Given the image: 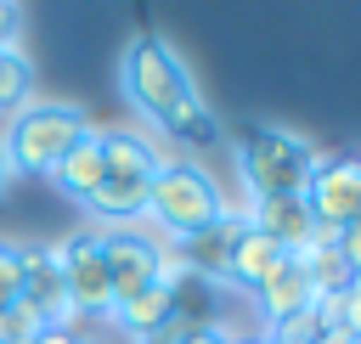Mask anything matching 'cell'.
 Segmentation results:
<instances>
[{"mask_svg": "<svg viewBox=\"0 0 361 344\" xmlns=\"http://www.w3.org/2000/svg\"><path fill=\"white\" fill-rule=\"evenodd\" d=\"M333 248H338V254H344V259H350V271H361V220H355V226H344V231H338V242H333Z\"/></svg>", "mask_w": 361, "mask_h": 344, "instance_id": "cell-21", "label": "cell"}, {"mask_svg": "<svg viewBox=\"0 0 361 344\" xmlns=\"http://www.w3.org/2000/svg\"><path fill=\"white\" fill-rule=\"evenodd\" d=\"M175 344H237L231 333H220V327H203V333H180Z\"/></svg>", "mask_w": 361, "mask_h": 344, "instance_id": "cell-23", "label": "cell"}, {"mask_svg": "<svg viewBox=\"0 0 361 344\" xmlns=\"http://www.w3.org/2000/svg\"><path fill=\"white\" fill-rule=\"evenodd\" d=\"M56 271H62V288H68V310L79 321L90 316H113V288H107V265H102V231H73L68 242L51 248Z\"/></svg>", "mask_w": 361, "mask_h": 344, "instance_id": "cell-5", "label": "cell"}, {"mask_svg": "<svg viewBox=\"0 0 361 344\" xmlns=\"http://www.w3.org/2000/svg\"><path fill=\"white\" fill-rule=\"evenodd\" d=\"M34 333H39V316L28 305H6L0 310V344H28Z\"/></svg>", "mask_w": 361, "mask_h": 344, "instance_id": "cell-18", "label": "cell"}, {"mask_svg": "<svg viewBox=\"0 0 361 344\" xmlns=\"http://www.w3.org/2000/svg\"><path fill=\"white\" fill-rule=\"evenodd\" d=\"M305 203L322 226L344 231L361 220V158H322L310 186H305Z\"/></svg>", "mask_w": 361, "mask_h": 344, "instance_id": "cell-7", "label": "cell"}, {"mask_svg": "<svg viewBox=\"0 0 361 344\" xmlns=\"http://www.w3.org/2000/svg\"><path fill=\"white\" fill-rule=\"evenodd\" d=\"M17 23H23V11H17V6H0V51L17 45Z\"/></svg>", "mask_w": 361, "mask_h": 344, "instance_id": "cell-22", "label": "cell"}, {"mask_svg": "<svg viewBox=\"0 0 361 344\" xmlns=\"http://www.w3.org/2000/svg\"><path fill=\"white\" fill-rule=\"evenodd\" d=\"M338 327L361 338V288H355V282H350V288L338 293Z\"/></svg>", "mask_w": 361, "mask_h": 344, "instance_id": "cell-20", "label": "cell"}, {"mask_svg": "<svg viewBox=\"0 0 361 344\" xmlns=\"http://www.w3.org/2000/svg\"><path fill=\"white\" fill-rule=\"evenodd\" d=\"M147 214L180 242V237H197L214 220H226V197H220V186L197 164L175 158V164H158V175L147 186Z\"/></svg>", "mask_w": 361, "mask_h": 344, "instance_id": "cell-3", "label": "cell"}, {"mask_svg": "<svg viewBox=\"0 0 361 344\" xmlns=\"http://www.w3.org/2000/svg\"><path fill=\"white\" fill-rule=\"evenodd\" d=\"M282 259V248L259 231V226H243V237L231 242V259H226V276L231 282H243V288H259L265 276H271V265Z\"/></svg>", "mask_w": 361, "mask_h": 344, "instance_id": "cell-15", "label": "cell"}, {"mask_svg": "<svg viewBox=\"0 0 361 344\" xmlns=\"http://www.w3.org/2000/svg\"><path fill=\"white\" fill-rule=\"evenodd\" d=\"M316 344H361V338H355V333H344V327H327Z\"/></svg>", "mask_w": 361, "mask_h": 344, "instance_id": "cell-25", "label": "cell"}, {"mask_svg": "<svg viewBox=\"0 0 361 344\" xmlns=\"http://www.w3.org/2000/svg\"><path fill=\"white\" fill-rule=\"evenodd\" d=\"M248 226H259L282 254H310L316 248V214H310L305 197H265V203H254Z\"/></svg>", "mask_w": 361, "mask_h": 344, "instance_id": "cell-9", "label": "cell"}, {"mask_svg": "<svg viewBox=\"0 0 361 344\" xmlns=\"http://www.w3.org/2000/svg\"><path fill=\"white\" fill-rule=\"evenodd\" d=\"M85 130H90V124H85L79 107H68V102H28L23 113H11L6 164L23 169V175H51Z\"/></svg>", "mask_w": 361, "mask_h": 344, "instance_id": "cell-4", "label": "cell"}, {"mask_svg": "<svg viewBox=\"0 0 361 344\" xmlns=\"http://www.w3.org/2000/svg\"><path fill=\"white\" fill-rule=\"evenodd\" d=\"M6 180H11V164H6V152H0V186H6Z\"/></svg>", "mask_w": 361, "mask_h": 344, "instance_id": "cell-26", "label": "cell"}, {"mask_svg": "<svg viewBox=\"0 0 361 344\" xmlns=\"http://www.w3.org/2000/svg\"><path fill=\"white\" fill-rule=\"evenodd\" d=\"M316 164H322V152L305 135L276 130V124H254L237 141V169H243L254 203H265V197H305Z\"/></svg>", "mask_w": 361, "mask_h": 344, "instance_id": "cell-2", "label": "cell"}, {"mask_svg": "<svg viewBox=\"0 0 361 344\" xmlns=\"http://www.w3.org/2000/svg\"><path fill=\"white\" fill-rule=\"evenodd\" d=\"M17 293H23V248L0 242V310L17 305Z\"/></svg>", "mask_w": 361, "mask_h": 344, "instance_id": "cell-19", "label": "cell"}, {"mask_svg": "<svg viewBox=\"0 0 361 344\" xmlns=\"http://www.w3.org/2000/svg\"><path fill=\"white\" fill-rule=\"evenodd\" d=\"M107 321H118L130 338H152V333H164V327L175 321V288H169V282H152V288H141L135 299H124Z\"/></svg>", "mask_w": 361, "mask_h": 344, "instance_id": "cell-13", "label": "cell"}, {"mask_svg": "<svg viewBox=\"0 0 361 344\" xmlns=\"http://www.w3.org/2000/svg\"><path fill=\"white\" fill-rule=\"evenodd\" d=\"M265 344H288V338H265Z\"/></svg>", "mask_w": 361, "mask_h": 344, "instance_id": "cell-28", "label": "cell"}, {"mask_svg": "<svg viewBox=\"0 0 361 344\" xmlns=\"http://www.w3.org/2000/svg\"><path fill=\"white\" fill-rule=\"evenodd\" d=\"M102 175H107V169H102V135H96V130H85V135L68 147V158L51 169V180H56L73 203H90V192L102 186Z\"/></svg>", "mask_w": 361, "mask_h": 344, "instance_id": "cell-12", "label": "cell"}, {"mask_svg": "<svg viewBox=\"0 0 361 344\" xmlns=\"http://www.w3.org/2000/svg\"><path fill=\"white\" fill-rule=\"evenodd\" d=\"M17 305H28L39 316V327H73L79 316L68 310V288H62V271L51 259V248H23V293Z\"/></svg>", "mask_w": 361, "mask_h": 344, "instance_id": "cell-8", "label": "cell"}, {"mask_svg": "<svg viewBox=\"0 0 361 344\" xmlns=\"http://www.w3.org/2000/svg\"><path fill=\"white\" fill-rule=\"evenodd\" d=\"M118 79H124V96H130L152 124H164L169 135H180V141H192V147H214V130H220V124H214V113L203 107V96L192 90L180 56H175L164 39L135 34V39L124 45Z\"/></svg>", "mask_w": 361, "mask_h": 344, "instance_id": "cell-1", "label": "cell"}, {"mask_svg": "<svg viewBox=\"0 0 361 344\" xmlns=\"http://www.w3.org/2000/svg\"><path fill=\"white\" fill-rule=\"evenodd\" d=\"M243 226L248 220H214L209 231H197V237H180L175 242V259L192 271V276H226V259H231V242L243 237Z\"/></svg>", "mask_w": 361, "mask_h": 344, "instance_id": "cell-11", "label": "cell"}, {"mask_svg": "<svg viewBox=\"0 0 361 344\" xmlns=\"http://www.w3.org/2000/svg\"><path fill=\"white\" fill-rule=\"evenodd\" d=\"M102 169L107 175H158V152L135 130H102Z\"/></svg>", "mask_w": 361, "mask_h": 344, "instance_id": "cell-16", "label": "cell"}, {"mask_svg": "<svg viewBox=\"0 0 361 344\" xmlns=\"http://www.w3.org/2000/svg\"><path fill=\"white\" fill-rule=\"evenodd\" d=\"M237 344H265V338H237Z\"/></svg>", "mask_w": 361, "mask_h": 344, "instance_id": "cell-27", "label": "cell"}, {"mask_svg": "<svg viewBox=\"0 0 361 344\" xmlns=\"http://www.w3.org/2000/svg\"><path fill=\"white\" fill-rule=\"evenodd\" d=\"M28 102H34V68L11 45V51H0V113H23Z\"/></svg>", "mask_w": 361, "mask_h": 344, "instance_id": "cell-17", "label": "cell"}, {"mask_svg": "<svg viewBox=\"0 0 361 344\" xmlns=\"http://www.w3.org/2000/svg\"><path fill=\"white\" fill-rule=\"evenodd\" d=\"M254 299H259L265 327H271V321H282V316H293V310H310V305H316V288H310L305 259H299V254H282V259L271 265V276L254 288Z\"/></svg>", "mask_w": 361, "mask_h": 344, "instance_id": "cell-10", "label": "cell"}, {"mask_svg": "<svg viewBox=\"0 0 361 344\" xmlns=\"http://www.w3.org/2000/svg\"><path fill=\"white\" fill-rule=\"evenodd\" d=\"M102 265H107V288H113V310L124 299H135L141 288H152L164 276V248L130 226H113L102 231Z\"/></svg>", "mask_w": 361, "mask_h": 344, "instance_id": "cell-6", "label": "cell"}, {"mask_svg": "<svg viewBox=\"0 0 361 344\" xmlns=\"http://www.w3.org/2000/svg\"><path fill=\"white\" fill-rule=\"evenodd\" d=\"M147 186H152V175H102V186L90 192V214H102V220H141L147 214Z\"/></svg>", "mask_w": 361, "mask_h": 344, "instance_id": "cell-14", "label": "cell"}, {"mask_svg": "<svg viewBox=\"0 0 361 344\" xmlns=\"http://www.w3.org/2000/svg\"><path fill=\"white\" fill-rule=\"evenodd\" d=\"M28 344H79V338H73V327H39Z\"/></svg>", "mask_w": 361, "mask_h": 344, "instance_id": "cell-24", "label": "cell"}]
</instances>
